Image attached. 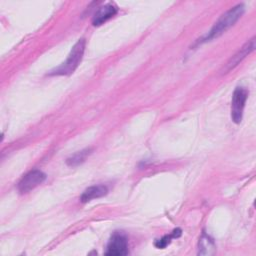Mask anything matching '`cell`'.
Wrapping results in <instances>:
<instances>
[{
	"label": "cell",
	"instance_id": "cell-1",
	"mask_svg": "<svg viewBox=\"0 0 256 256\" xmlns=\"http://www.w3.org/2000/svg\"><path fill=\"white\" fill-rule=\"evenodd\" d=\"M244 13V5L243 4H237L233 8L229 9L227 12H225L213 25L211 30L208 32V34L203 37L202 39H199L197 41L198 43H203V42H208L211 41L219 36H221L224 32H226L229 28H231L242 16Z\"/></svg>",
	"mask_w": 256,
	"mask_h": 256
},
{
	"label": "cell",
	"instance_id": "cell-2",
	"mask_svg": "<svg viewBox=\"0 0 256 256\" xmlns=\"http://www.w3.org/2000/svg\"><path fill=\"white\" fill-rule=\"evenodd\" d=\"M85 39H79L72 47L67 59L58 67L49 71V76H68L71 75L82 61L85 51Z\"/></svg>",
	"mask_w": 256,
	"mask_h": 256
},
{
	"label": "cell",
	"instance_id": "cell-3",
	"mask_svg": "<svg viewBox=\"0 0 256 256\" xmlns=\"http://www.w3.org/2000/svg\"><path fill=\"white\" fill-rule=\"evenodd\" d=\"M248 97V91L244 87H236L232 95L231 101V119L238 124L242 120L243 110Z\"/></svg>",
	"mask_w": 256,
	"mask_h": 256
},
{
	"label": "cell",
	"instance_id": "cell-4",
	"mask_svg": "<svg viewBox=\"0 0 256 256\" xmlns=\"http://www.w3.org/2000/svg\"><path fill=\"white\" fill-rule=\"evenodd\" d=\"M46 174L41 170L34 169L26 173L19 181L17 188L21 194H25L42 184L46 180Z\"/></svg>",
	"mask_w": 256,
	"mask_h": 256
},
{
	"label": "cell",
	"instance_id": "cell-5",
	"mask_svg": "<svg viewBox=\"0 0 256 256\" xmlns=\"http://www.w3.org/2000/svg\"><path fill=\"white\" fill-rule=\"evenodd\" d=\"M105 254L110 256H122L128 254L127 238L122 232H115L111 236Z\"/></svg>",
	"mask_w": 256,
	"mask_h": 256
},
{
	"label": "cell",
	"instance_id": "cell-6",
	"mask_svg": "<svg viewBox=\"0 0 256 256\" xmlns=\"http://www.w3.org/2000/svg\"><path fill=\"white\" fill-rule=\"evenodd\" d=\"M255 48V38L253 37L248 42H246L225 64V67L222 70V73H227L234 67H236L246 56H248Z\"/></svg>",
	"mask_w": 256,
	"mask_h": 256
},
{
	"label": "cell",
	"instance_id": "cell-7",
	"mask_svg": "<svg viewBox=\"0 0 256 256\" xmlns=\"http://www.w3.org/2000/svg\"><path fill=\"white\" fill-rule=\"evenodd\" d=\"M117 11L118 8L114 3H107L101 6L94 14L92 18V24L94 26H100L104 24L106 21H108L110 18L116 15Z\"/></svg>",
	"mask_w": 256,
	"mask_h": 256
},
{
	"label": "cell",
	"instance_id": "cell-8",
	"mask_svg": "<svg viewBox=\"0 0 256 256\" xmlns=\"http://www.w3.org/2000/svg\"><path fill=\"white\" fill-rule=\"evenodd\" d=\"M108 192V189L105 185H94L88 187L80 196V201L82 203H87L93 199L101 198L105 196Z\"/></svg>",
	"mask_w": 256,
	"mask_h": 256
},
{
	"label": "cell",
	"instance_id": "cell-9",
	"mask_svg": "<svg viewBox=\"0 0 256 256\" xmlns=\"http://www.w3.org/2000/svg\"><path fill=\"white\" fill-rule=\"evenodd\" d=\"M215 244L213 239H211L205 233L202 234L199 241V251L198 253L201 255H210L215 252Z\"/></svg>",
	"mask_w": 256,
	"mask_h": 256
},
{
	"label": "cell",
	"instance_id": "cell-10",
	"mask_svg": "<svg viewBox=\"0 0 256 256\" xmlns=\"http://www.w3.org/2000/svg\"><path fill=\"white\" fill-rule=\"evenodd\" d=\"M91 151L92 150L90 148H86V149H83L81 151L74 153L73 155H71L70 157H68L66 159V164L70 167H75V166L80 165L91 154Z\"/></svg>",
	"mask_w": 256,
	"mask_h": 256
},
{
	"label": "cell",
	"instance_id": "cell-11",
	"mask_svg": "<svg viewBox=\"0 0 256 256\" xmlns=\"http://www.w3.org/2000/svg\"><path fill=\"white\" fill-rule=\"evenodd\" d=\"M180 235H181V230H180L179 228L174 229L171 234L165 235V236H163L162 238L156 240L154 244H155V246H156L157 248L163 249V248H165V247L171 242V240H172L173 238H177V237H179Z\"/></svg>",
	"mask_w": 256,
	"mask_h": 256
}]
</instances>
